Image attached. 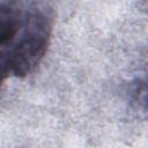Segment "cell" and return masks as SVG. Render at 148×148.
I'll return each instance as SVG.
<instances>
[{
	"label": "cell",
	"instance_id": "1",
	"mask_svg": "<svg viewBox=\"0 0 148 148\" xmlns=\"http://www.w3.org/2000/svg\"><path fill=\"white\" fill-rule=\"evenodd\" d=\"M54 10L45 1L0 2V64L3 80L25 77L44 59L52 38Z\"/></svg>",
	"mask_w": 148,
	"mask_h": 148
},
{
	"label": "cell",
	"instance_id": "2",
	"mask_svg": "<svg viewBox=\"0 0 148 148\" xmlns=\"http://www.w3.org/2000/svg\"><path fill=\"white\" fill-rule=\"evenodd\" d=\"M145 103H146V106L148 109V87H147V90L145 92Z\"/></svg>",
	"mask_w": 148,
	"mask_h": 148
}]
</instances>
